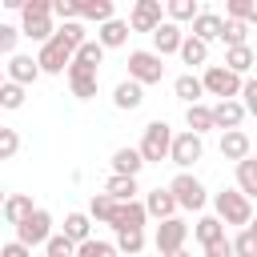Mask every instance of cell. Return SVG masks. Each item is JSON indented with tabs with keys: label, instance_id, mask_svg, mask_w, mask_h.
Masks as SVG:
<instances>
[{
	"label": "cell",
	"instance_id": "obj_1",
	"mask_svg": "<svg viewBox=\"0 0 257 257\" xmlns=\"http://www.w3.org/2000/svg\"><path fill=\"white\" fill-rule=\"evenodd\" d=\"M209 201H213V217H217L225 229H229V225L245 229V225L253 221V201H249V197H241L237 189H221V193H213Z\"/></svg>",
	"mask_w": 257,
	"mask_h": 257
},
{
	"label": "cell",
	"instance_id": "obj_2",
	"mask_svg": "<svg viewBox=\"0 0 257 257\" xmlns=\"http://www.w3.org/2000/svg\"><path fill=\"white\" fill-rule=\"evenodd\" d=\"M165 189H169V197L177 201V209L205 213V205H209V189H205V185H201V177H193V173H177Z\"/></svg>",
	"mask_w": 257,
	"mask_h": 257
},
{
	"label": "cell",
	"instance_id": "obj_3",
	"mask_svg": "<svg viewBox=\"0 0 257 257\" xmlns=\"http://www.w3.org/2000/svg\"><path fill=\"white\" fill-rule=\"evenodd\" d=\"M169 141H173L169 120H149L145 133H141V145H137L141 161H145V165H161V161H169Z\"/></svg>",
	"mask_w": 257,
	"mask_h": 257
},
{
	"label": "cell",
	"instance_id": "obj_4",
	"mask_svg": "<svg viewBox=\"0 0 257 257\" xmlns=\"http://www.w3.org/2000/svg\"><path fill=\"white\" fill-rule=\"evenodd\" d=\"M161 76H165V60L157 52H149V48H133L128 52V76L124 80L145 88V84H161Z\"/></svg>",
	"mask_w": 257,
	"mask_h": 257
},
{
	"label": "cell",
	"instance_id": "obj_5",
	"mask_svg": "<svg viewBox=\"0 0 257 257\" xmlns=\"http://www.w3.org/2000/svg\"><path fill=\"white\" fill-rule=\"evenodd\" d=\"M197 80H201V92H209L217 100H237V92H241V76H233L225 64H205V72Z\"/></svg>",
	"mask_w": 257,
	"mask_h": 257
},
{
	"label": "cell",
	"instance_id": "obj_6",
	"mask_svg": "<svg viewBox=\"0 0 257 257\" xmlns=\"http://www.w3.org/2000/svg\"><path fill=\"white\" fill-rule=\"evenodd\" d=\"M201 157H205V137H193L189 128H185V133H173V141H169V161H173L181 173H189Z\"/></svg>",
	"mask_w": 257,
	"mask_h": 257
},
{
	"label": "cell",
	"instance_id": "obj_7",
	"mask_svg": "<svg viewBox=\"0 0 257 257\" xmlns=\"http://www.w3.org/2000/svg\"><path fill=\"white\" fill-rule=\"evenodd\" d=\"M48 237H52V213H48V209H32V213L16 225V241H20L24 249L44 245Z\"/></svg>",
	"mask_w": 257,
	"mask_h": 257
},
{
	"label": "cell",
	"instance_id": "obj_8",
	"mask_svg": "<svg viewBox=\"0 0 257 257\" xmlns=\"http://www.w3.org/2000/svg\"><path fill=\"white\" fill-rule=\"evenodd\" d=\"M36 60V68H40V76H64V68H68V60H72V48H64L56 36H48L44 44H40V52L32 56Z\"/></svg>",
	"mask_w": 257,
	"mask_h": 257
},
{
	"label": "cell",
	"instance_id": "obj_9",
	"mask_svg": "<svg viewBox=\"0 0 257 257\" xmlns=\"http://www.w3.org/2000/svg\"><path fill=\"white\" fill-rule=\"evenodd\" d=\"M185 241H189V225H185L181 217L157 221V233H153V245H157V253H177V249H185Z\"/></svg>",
	"mask_w": 257,
	"mask_h": 257
},
{
	"label": "cell",
	"instance_id": "obj_10",
	"mask_svg": "<svg viewBox=\"0 0 257 257\" xmlns=\"http://www.w3.org/2000/svg\"><path fill=\"white\" fill-rule=\"evenodd\" d=\"M161 20H165V8H161V0H137L124 24H128V32H153Z\"/></svg>",
	"mask_w": 257,
	"mask_h": 257
},
{
	"label": "cell",
	"instance_id": "obj_11",
	"mask_svg": "<svg viewBox=\"0 0 257 257\" xmlns=\"http://www.w3.org/2000/svg\"><path fill=\"white\" fill-rule=\"evenodd\" d=\"M145 205L141 201H124V205H116V213H112V233H145Z\"/></svg>",
	"mask_w": 257,
	"mask_h": 257
},
{
	"label": "cell",
	"instance_id": "obj_12",
	"mask_svg": "<svg viewBox=\"0 0 257 257\" xmlns=\"http://www.w3.org/2000/svg\"><path fill=\"white\" fill-rule=\"evenodd\" d=\"M64 76H68V88H72V96H76V100H92V96H96L100 72H92V68H80V64H72V60H68Z\"/></svg>",
	"mask_w": 257,
	"mask_h": 257
},
{
	"label": "cell",
	"instance_id": "obj_13",
	"mask_svg": "<svg viewBox=\"0 0 257 257\" xmlns=\"http://www.w3.org/2000/svg\"><path fill=\"white\" fill-rule=\"evenodd\" d=\"M36 76H40V68H36V60H32L28 52H12V56H8V64H4V80L28 88Z\"/></svg>",
	"mask_w": 257,
	"mask_h": 257
},
{
	"label": "cell",
	"instance_id": "obj_14",
	"mask_svg": "<svg viewBox=\"0 0 257 257\" xmlns=\"http://www.w3.org/2000/svg\"><path fill=\"white\" fill-rule=\"evenodd\" d=\"M209 116H213V128H221V133H233V128L245 124V108H241L237 100H217V104H209Z\"/></svg>",
	"mask_w": 257,
	"mask_h": 257
},
{
	"label": "cell",
	"instance_id": "obj_15",
	"mask_svg": "<svg viewBox=\"0 0 257 257\" xmlns=\"http://www.w3.org/2000/svg\"><path fill=\"white\" fill-rule=\"evenodd\" d=\"M181 40H185V32H181L177 24H169V20H161V24L153 28V48H149V52H157V56L165 60V56H173V52L181 48Z\"/></svg>",
	"mask_w": 257,
	"mask_h": 257
},
{
	"label": "cell",
	"instance_id": "obj_16",
	"mask_svg": "<svg viewBox=\"0 0 257 257\" xmlns=\"http://www.w3.org/2000/svg\"><path fill=\"white\" fill-rule=\"evenodd\" d=\"M221 157L225 161H245V157H253V141H249V133L245 128H233V133H221Z\"/></svg>",
	"mask_w": 257,
	"mask_h": 257
},
{
	"label": "cell",
	"instance_id": "obj_17",
	"mask_svg": "<svg viewBox=\"0 0 257 257\" xmlns=\"http://www.w3.org/2000/svg\"><path fill=\"white\" fill-rule=\"evenodd\" d=\"M141 205H145V217H153V221H169V217H177V201H173L169 189H161V185H157Z\"/></svg>",
	"mask_w": 257,
	"mask_h": 257
},
{
	"label": "cell",
	"instance_id": "obj_18",
	"mask_svg": "<svg viewBox=\"0 0 257 257\" xmlns=\"http://www.w3.org/2000/svg\"><path fill=\"white\" fill-rule=\"evenodd\" d=\"M32 209H36V205H32V197H28V193H4V209H0V221L16 229V225H20V221H24Z\"/></svg>",
	"mask_w": 257,
	"mask_h": 257
},
{
	"label": "cell",
	"instance_id": "obj_19",
	"mask_svg": "<svg viewBox=\"0 0 257 257\" xmlns=\"http://www.w3.org/2000/svg\"><path fill=\"white\" fill-rule=\"evenodd\" d=\"M189 24H193V32H189V36H197L201 44L221 40V16H217V12H209V8H201V12H197Z\"/></svg>",
	"mask_w": 257,
	"mask_h": 257
},
{
	"label": "cell",
	"instance_id": "obj_20",
	"mask_svg": "<svg viewBox=\"0 0 257 257\" xmlns=\"http://www.w3.org/2000/svg\"><path fill=\"white\" fill-rule=\"evenodd\" d=\"M96 44H100L104 52H108V48H124V44H128V24H124V20H116V16H112V20H104V24L96 28Z\"/></svg>",
	"mask_w": 257,
	"mask_h": 257
},
{
	"label": "cell",
	"instance_id": "obj_21",
	"mask_svg": "<svg viewBox=\"0 0 257 257\" xmlns=\"http://www.w3.org/2000/svg\"><path fill=\"white\" fill-rule=\"evenodd\" d=\"M112 16H116L112 0H76V20H92V24L100 28V24L112 20Z\"/></svg>",
	"mask_w": 257,
	"mask_h": 257
},
{
	"label": "cell",
	"instance_id": "obj_22",
	"mask_svg": "<svg viewBox=\"0 0 257 257\" xmlns=\"http://www.w3.org/2000/svg\"><path fill=\"white\" fill-rule=\"evenodd\" d=\"M253 64H257V56H253V48L249 44H237V48H225V68L233 72V76H249L253 72Z\"/></svg>",
	"mask_w": 257,
	"mask_h": 257
},
{
	"label": "cell",
	"instance_id": "obj_23",
	"mask_svg": "<svg viewBox=\"0 0 257 257\" xmlns=\"http://www.w3.org/2000/svg\"><path fill=\"white\" fill-rule=\"evenodd\" d=\"M20 36H28V40H36V44H44L52 32H56V24H52V16H20Z\"/></svg>",
	"mask_w": 257,
	"mask_h": 257
},
{
	"label": "cell",
	"instance_id": "obj_24",
	"mask_svg": "<svg viewBox=\"0 0 257 257\" xmlns=\"http://www.w3.org/2000/svg\"><path fill=\"white\" fill-rule=\"evenodd\" d=\"M112 104H116L120 112H133V108H141V104H145V88H141V84H133V80H120V84L112 88Z\"/></svg>",
	"mask_w": 257,
	"mask_h": 257
},
{
	"label": "cell",
	"instance_id": "obj_25",
	"mask_svg": "<svg viewBox=\"0 0 257 257\" xmlns=\"http://www.w3.org/2000/svg\"><path fill=\"white\" fill-rule=\"evenodd\" d=\"M141 169H145V161H141V153L133 145H124V149L112 153V177H137Z\"/></svg>",
	"mask_w": 257,
	"mask_h": 257
},
{
	"label": "cell",
	"instance_id": "obj_26",
	"mask_svg": "<svg viewBox=\"0 0 257 257\" xmlns=\"http://www.w3.org/2000/svg\"><path fill=\"white\" fill-rule=\"evenodd\" d=\"M177 56H181L189 68H205V64H209V44H201L197 36H189V32H185V40H181Z\"/></svg>",
	"mask_w": 257,
	"mask_h": 257
},
{
	"label": "cell",
	"instance_id": "obj_27",
	"mask_svg": "<svg viewBox=\"0 0 257 257\" xmlns=\"http://www.w3.org/2000/svg\"><path fill=\"white\" fill-rule=\"evenodd\" d=\"M173 96L189 108V104H201V96H205V92H201V80H197L193 72H181V76L173 80Z\"/></svg>",
	"mask_w": 257,
	"mask_h": 257
},
{
	"label": "cell",
	"instance_id": "obj_28",
	"mask_svg": "<svg viewBox=\"0 0 257 257\" xmlns=\"http://www.w3.org/2000/svg\"><path fill=\"white\" fill-rule=\"evenodd\" d=\"M193 237H197L201 249H205V245H213V241H221V237H229V233H225V225H221L213 213H201L197 225H193Z\"/></svg>",
	"mask_w": 257,
	"mask_h": 257
},
{
	"label": "cell",
	"instance_id": "obj_29",
	"mask_svg": "<svg viewBox=\"0 0 257 257\" xmlns=\"http://www.w3.org/2000/svg\"><path fill=\"white\" fill-rule=\"evenodd\" d=\"M137 177H108L104 181V197H112L116 205H124V201H137Z\"/></svg>",
	"mask_w": 257,
	"mask_h": 257
},
{
	"label": "cell",
	"instance_id": "obj_30",
	"mask_svg": "<svg viewBox=\"0 0 257 257\" xmlns=\"http://www.w3.org/2000/svg\"><path fill=\"white\" fill-rule=\"evenodd\" d=\"M161 8H165V20H169V24H177V28H181V24H189V20L201 12V4H197V0H169V4H161Z\"/></svg>",
	"mask_w": 257,
	"mask_h": 257
},
{
	"label": "cell",
	"instance_id": "obj_31",
	"mask_svg": "<svg viewBox=\"0 0 257 257\" xmlns=\"http://www.w3.org/2000/svg\"><path fill=\"white\" fill-rule=\"evenodd\" d=\"M72 64H80V68H92V72H100V64H104V48L88 36L76 52H72Z\"/></svg>",
	"mask_w": 257,
	"mask_h": 257
},
{
	"label": "cell",
	"instance_id": "obj_32",
	"mask_svg": "<svg viewBox=\"0 0 257 257\" xmlns=\"http://www.w3.org/2000/svg\"><path fill=\"white\" fill-rule=\"evenodd\" d=\"M237 193L241 197H257V161L253 157H245V161H237Z\"/></svg>",
	"mask_w": 257,
	"mask_h": 257
},
{
	"label": "cell",
	"instance_id": "obj_33",
	"mask_svg": "<svg viewBox=\"0 0 257 257\" xmlns=\"http://www.w3.org/2000/svg\"><path fill=\"white\" fill-rule=\"evenodd\" d=\"M72 245H80V241H88L92 237V221H88V213H68L64 217V229H60Z\"/></svg>",
	"mask_w": 257,
	"mask_h": 257
},
{
	"label": "cell",
	"instance_id": "obj_34",
	"mask_svg": "<svg viewBox=\"0 0 257 257\" xmlns=\"http://www.w3.org/2000/svg\"><path fill=\"white\" fill-rule=\"evenodd\" d=\"M185 124H189V133H193V137H205V133L213 128L209 104H205V100H201V104H189V108H185Z\"/></svg>",
	"mask_w": 257,
	"mask_h": 257
},
{
	"label": "cell",
	"instance_id": "obj_35",
	"mask_svg": "<svg viewBox=\"0 0 257 257\" xmlns=\"http://www.w3.org/2000/svg\"><path fill=\"white\" fill-rule=\"evenodd\" d=\"M221 40H225V48L249 44V24H241V20H225V16H221Z\"/></svg>",
	"mask_w": 257,
	"mask_h": 257
},
{
	"label": "cell",
	"instance_id": "obj_36",
	"mask_svg": "<svg viewBox=\"0 0 257 257\" xmlns=\"http://www.w3.org/2000/svg\"><path fill=\"white\" fill-rule=\"evenodd\" d=\"M52 36H56V40H60L64 48H72V52H76V48H80V44L88 40V36H84V24H80V20H68V24H60V28L52 32Z\"/></svg>",
	"mask_w": 257,
	"mask_h": 257
},
{
	"label": "cell",
	"instance_id": "obj_37",
	"mask_svg": "<svg viewBox=\"0 0 257 257\" xmlns=\"http://www.w3.org/2000/svg\"><path fill=\"white\" fill-rule=\"evenodd\" d=\"M112 213H116V201H112V197H104V193H92V201H88V221L108 225V221H112Z\"/></svg>",
	"mask_w": 257,
	"mask_h": 257
},
{
	"label": "cell",
	"instance_id": "obj_38",
	"mask_svg": "<svg viewBox=\"0 0 257 257\" xmlns=\"http://www.w3.org/2000/svg\"><path fill=\"white\" fill-rule=\"evenodd\" d=\"M229 245H233V257H257V229L245 225L237 237H229Z\"/></svg>",
	"mask_w": 257,
	"mask_h": 257
},
{
	"label": "cell",
	"instance_id": "obj_39",
	"mask_svg": "<svg viewBox=\"0 0 257 257\" xmlns=\"http://www.w3.org/2000/svg\"><path fill=\"white\" fill-rule=\"evenodd\" d=\"M24 96H28V88L4 80V84H0V112H16V108H24Z\"/></svg>",
	"mask_w": 257,
	"mask_h": 257
},
{
	"label": "cell",
	"instance_id": "obj_40",
	"mask_svg": "<svg viewBox=\"0 0 257 257\" xmlns=\"http://www.w3.org/2000/svg\"><path fill=\"white\" fill-rule=\"evenodd\" d=\"M72 257H120V253L112 249V241H96V237H88V241H80V245L72 249Z\"/></svg>",
	"mask_w": 257,
	"mask_h": 257
},
{
	"label": "cell",
	"instance_id": "obj_41",
	"mask_svg": "<svg viewBox=\"0 0 257 257\" xmlns=\"http://www.w3.org/2000/svg\"><path fill=\"white\" fill-rule=\"evenodd\" d=\"M225 20L253 24V20H257V4H253V0H229V4H225Z\"/></svg>",
	"mask_w": 257,
	"mask_h": 257
},
{
	"label": "cell",
	"instance_id": "obj_42",
	"mask_svg": "<svg viewBox=\"0 0 257 257\" xmlns=\"http://www.w3.org/2000/svg\"><path fill=\"white\" fill-rule=\"evenodd\" d=\"M112 249H116L120 257H141V249H145V233H116Z\"/></svg>",
	"mask_w": 257,
	"mask_h": 257
},
{
	"label": "cell",
	"instance_id": "obj_43",
	"mask_svg": "<svg viewBox=\"0 0 257 257\" xmlns=\"http://www.w3.org/2000/svg\"><path fill=\"white\" fill-rule=\"evenodd\" d=\"M16 153H20V133L8 128V124H0V161H12Z\"/></svg>",
	"mask_w": 257,
	"mask_h": 257
},
{
	"label": "cell",
	"instance_id": "obj_44",
	"mask_svg": "<svg viewBox=\"0 0 257 257\" xmlns=\"http://www.w3.org/2000/svg\"><path fill=\"white\" fill-rule=\"evenodd\" d=\"M72 249H76V245H72L64 233H52V237L44 241V257H72Z\"/></svg>",
	"mask_w": 257,
	"mask_h": 257
},
{
	"label": "cell",
	"instance_id": "obj_45",
	"mask_svg": "<svg viewBox=\"0 0 257 257\" xmlns=\"http://www.w3.org/2000/svg\"><path fill=\"white\" fill-rule=\"evenodd\" d=\"M16 44H20V28L0 20V56H12V52H16Z\"/></svg>",
	"mask_w": 257,
	"mask_h": 257
},
{
	"label": "cell",
	"instance_id": "obj_46",
	"mask_svg": "<svg viewBox=\"0 0 257 257\" xmlns=\"http://www.w3.org/2000/svg\"><path fill=\"white\" fill-rule=\"evenodd\" d=\"M52 16H56L60 24L76 20V0H52Z\"/></svg>",
	"mask_w": 257,
	"mask_h": 257
},
{
	"label": "cell",
	"instance_id": "obj_47",
	"mask_svg": "<svg viewBox=\"0 0 257 257\" xmlns=\"http://www.w3.org/2000/svg\"><path fill=\"white\" fill-rule=\"evenodd\" d=\"M20 16H52V0H24Z\"/></svg>",
	"mask_w": 257,
	"mask_h": 257
},
{
	"label": "cell",
	"instance_id": "obj_48",
	"mask_svg": "<svg viewBox=\"0 0 257 257\" xmlns=\"http://www.w3.org/2000/svg\"><path fill=\"white\" fill-rule=\"evenodd\" d=\"M205 257H233V245H229V237H221V241L205 245Z\"/></svg>",
	"mask_w": 257,
	"mask_h": 257
},
{
	"label": "cell",
	"instance_id": "obj_49",
	"mask_svg": "<svg viewBox=\"0 0 257 257\" xmlns=\"http://www.w3.org/2000/svg\"><path fill=\"white\" fill-rule=\"evenodd\" d=\"M0 257H32V249H24L20 241H8V245H0Z\"/></svg>",
	"mask_w": 257,
	"mask_h": 257
},
{
	"label": "cell",
	"instance_id": "obj_50",
	"mask_svg": "<svg viewBox=\"0 0 257 257\" xmlns=\"http://www.w3.org/2000/svg\"><path fill=\"white\" fill-rule=\"evenodd\" d=\"M161 257H189V249H177V253H161Z\"/></svg>",
	"mask_w": 257,
	"mask_h": 257
},
{
	"label": "cell",
	"instance_id": "obj_51",
	"mask_svg": "<svg viewBox=\"0 0 257 257\" xmlns=\"http://www.w3.org/2000/svg\"><path fill=\"white\" fill-rule=\"evenodd\" d=\"M0 84H4V64H0Z\"/></svg>",
	"mask_w": 257,
	"mask_h": 257
},
{
	"label": "cell",
	"instance_id": "obj_52",
	"mask_svg": "<svg viewBox=\"0 0 257 257\" xmlns=\"http://www.w3.org/2000/svg\"><path fill=\"white\" fill-rule=\"evenodd\" d=\"M0 209H4V189H0Z\"/></svg>",
	"mask_w": 257,
	"mask_h": 257
}]
</instances>
